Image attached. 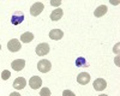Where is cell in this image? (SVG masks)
Listing matches in <instances>:
<instances>
[{
    "label": "cell",
    "instance_id": "cell-1",
    "mask_svg": "<svg viewBox=\"0 0 120 96\" xmlns=\"http://www.w3.org/2000/svg\"><path fill=\"white\" fill-rule=\"evenodd\" d=\"M37 69L40 72H42V73H47L48 71H51L52 69V64L49 60L47 59H42V60H40L38 64H37Z\"/></svg>",
    "mask_w": 120,
    "mask_h": 96
},
{
    "label": "cell",
    "instance_id": "cell-2",
    "mask_svg": "<svg viewBox=\"0 0 120 96\" xmlns=\"http://www.w3.org/2000/svg\"><path fill=\"white\" fill-rule=\"evenodd\" d=\"M49 49H51V47H49L48 43H45V42L43 43H38L36 46V54L38 56H43V55L49 53Z\"/></svg>",
    "mask_w": 120,
    "mask_h": 96
},
{
    "label": "cell",
    "instance_id": "cell-3",
    "mask_svg": "<svg viewBox=\"0 0 120 96\" xmlns=\"http://www.w3.org/2000/svg\"><path fill=\"white\" fill-rule=\"evenodd\" d=\"M7 48H8V51L10 52H18V51H21V48H22V44L21 42H19V40H17V38H12V40H10L8 43H7Z\"/></svg>",
    "mask_w": 120,
    "mask_h": 96
},
{
    "label": "cell",
    "instance_id": "cell-4",
    "mask_svg": "<svg viewBox=\"0 0 120 96\" xmlns=\"http://www.w3.org/2000/svg\"><path fill=\"white\" fill-rule=\"evenodd\" d=\"M43 8H45V5L42 3H35L31 7H30V13H31V16L36 17L43 11Z\"/></svg>",
    "mask_w": 120,
    "mask_h": 96
},
{
    "label": "cell",
    "instance_id": "cell-5",
    "mask_svg": "<svg viewBox=\"0 0 120 96\" xmlns=\"http://www.w3.org/2000/svg\"><path fill=\"white\" fill-rule=\"evenodd\" d=\"M23 21H24V15H23V12H21V11H17V12H15V13L11 16V23H12L13 25L21 24Z\"/></svg>",
    "mask_w": 120,
    "mask_h": 96
},
{
    "label": "cell",
    "instance_id": "cell-6",
    "mask_svg": "<svg viewBox=\"0 0 120 96\" xmlns=\"http://www.w3.org/2000/svg\"><path fill=\"white\" fill-rule=\"evenodd\" d=\"M29 85L31 89H38L40 86L42 85V79L37 76H33L31 78L29 79Z\"/></svg>",
    "mask_w": 120,
    "mask_h": 96
},
{
    "label": "cell",
    "instance_id": "cell-7",
    "mask_svg": "<svg viewBox=\"0 0 120 96\" xmlns=\"http://www.w3.org/2000/svg\"><path fill=\"white\" fill-rule=\"evenodd\" d=\"M26 86V81L25 78H23V77H18V78L15 79L13 82V88L17 89V90H21V89H24Z\"/></svg>",
    "mask_w": 120,
    "mask_h": 96
},
{
    "label": "cell",
    "instance_id": "cell-8",
    "mask_svg": "<svg viewBox=\"0 0 120 96\" xmlns=\"http://www.w3.org/2000/svg\"><path fill=\"white\" fill-rule=\"evenodd\" d=\"M106 86H107V83L103 78H97L95 82H94V89L97 90V91H102L106 89Z\"/></svg>",
    "mask_w": 120,
    "mask_h": 96
},
{
    "label": "cell",
    "instance_id": "cell-9",
    "mask_svg": "<svg viewBox=\"0 0 120 96\" xmlns=\"http://www.w3.org/2000/svg\"><path fill=\"white\" fill-rule=\"evenodd\" d=\"M11 67L15 70V71H21L25 67V60L23 59H17V60H13L12 64H11Z\"/></svg>",
    "mask_w": 120,
    "mask_h": 96
},
{
    "label": "cell",
    "instance_id": "cell-10",
    "mask_svg": "<svg viewBox=\"0 0 120 96\" xmlns=\"http://www.w3.org/2000/svg\"><path fill=\"white\" fill-rule=\"evenodd\" d=\"M77 82L79 84H82V85H85L90 82V74L86 73V72H82V73H79L78 77H77Z\"/></svg>",
    "mask_w": 120,
    "mask_h": 96
},
{
    "label": "cell",
    "instance_id": "cell-11",
    "mask_svg": "<svg viewBox=\"0 0 120 96\" xmlns=\"http://www.w3.org/2000/svg\"><path fill=\"white\" fill-rule=\"evenodd\" d=\"M63 16H64V11L60 7H56L55 10H53V12L51 13V19L54 21V22H56V21H59V19H61Z\"/></svg>",
    "mask_w": 120,
    "mask_h": 96
},
{
    "label": "cell",
    "instance_id": "cell-12",
    "mask_svg": "<svg viewBox=\"0 0 120 96\" xmlns=\"http://www.w3.org/2000/svg\"><path fill=\"white\" fill-rule=\"evenodd\" d=\"M63 36H64V33L60 29H53V30L49 31V37L52 40H61Z\"/></svg>",
    "mask_w": 120,
    "mask_h": 96
},
{
    "label": "cell",
    "instance_id": "cell-13",
    "mask_svg": "<svg viewBox=\"0 0 120 96\" xmlns=\"http://www.w3.org/2000/svg\"><path fill=\"white\" fill-rule=\"evenodd\" d=\"M107 11H108L107 6L106 5H101L94 11V15H95V17H102V16H105L107 13Z\"/></svg>",
    "mask_w": 120,
    "mask_h": 96
},
{
    "label": "cell",
    "instance_id": "cell-14",
    "mask_svg": "<svg viewBox=\"0 0 120 96\" xmlns=\"http://www.w3.org/2000/svg\"><path fill=\"white\" fill-rule=\"evenodd\" d=\"M33 40H34V34L33 33L26 31V33L21 35V41L24 42V43H29V42H31Z\"/></svg>",
    "mask_w": 120,
    "mask_h": 96
},
{
    "label": "cell",
    "instance_id": "cell-15",
    "mask_svg": "<svg viewBox=\"0 0 120 96\" xmlns=\"http://www.w3.org/2000/svg\"><path fill=\"white\" fill-rule=\"evenodd\" d=\"M76 65H77V67H82V66L86 65V61H85L84 58H78L76 60Z\"/></svg>",
    "mask_w": 120,
    "mask_h": 96
},
{
    "label": "cell",
    "instance_id": "cell-16",
    "mask_svg": "<svg viewBox=\"0 0 120 96\" xmlns=\"http://www.w3.org/2000/svg\"><path fill=\"white\" fill-rule=\"evenodd\" d=\"M10 77H11V73H10L8 70H4V71L1 72V78H3L4 81H7Z\"/></svg>",
    "mask_w": 120,
    "mask_h": 96
},
{
    "label": "cell",
    "instance_id": "cell-17",
    "mask_svg": "<svg viewBox=\"0 0 120 96\" xmlns=\"http://www.w3.org/2000/svg\"><path fill=\"white\" fill-rule=\"evenodd\" d=\"M40 96H51V90L48 88H42L40 91Z\"/></svg>",
    "mask_w": 120,
    "mask_h": 96
},
{
    "label": "cell",
    "instance_id": "cell-18",
    "mask_svg": "<svg viewBox=\"0 0 120 96\" xmlns=\"http://www.w3.org/2000/svg\"><path fill=\"white\" fill-rule=\"evenodd\" d=\"M63 96H76V95H75V92L71 91V90H64Z\"/></svg>",
    "mask_w": 120,
    "mask_h": 96
},
{
    "label": "cell",
    "instance_id": "cell-19",
    "mask_svg": "<svg viewBox=\"0 0 120 96\" xmlns=\"http://www.w3.org/2000/svg\"><path fill=\"white\" fill-rule=\"evenodd\" d=\"M51 4H52L53 6H59L60 4H61V1H59V0H58V1H51Z\"/></svg>",
    "mask_w": 120,
    "mask_h": 96
},
{
    "label": "cell",
    "instance_id": "cell-20",
    "mask_svg": "<svg viewBox=\"0 0 120 96\" xmlns=\"http://www.w3.org/2000/svg\"><path fill=\"white\" fill-rule=\"evenodd\" d=\"M10 96H22V95L19 94V92H11V94H10Z\"/></svg>",
    "mask_w": 120,
    "mask_h": 96
},
{
    "label": "cell",
    "instance_id": "cell-21",
    "mask_svg": "<svg viewBox=\"0 0 120 96\" xmlns=\"http://www.w3.org/2000/svg\"><path fill=\"white\" fill-rule=\"evenodd\" d=\"M98 96H107V95H105V94H102V95H98Z\"/></svg>",
    "mask_w": 120,
    "mask_h": 96
},
{
    "label": "cell",
    "instance_id": "cell-22",
    "mask_svg": "<svg viewBox=\"0 0 120 96\" xmlns=\"http://www.w3.org/2000/svg\"><path fill=\"white\" fill-rule=\"evenodd\" d=\"M0 49H1V44H0Z\"/></svg>",
    "mask_w": 120,
    "mask_h": 96
}]
</instances>
